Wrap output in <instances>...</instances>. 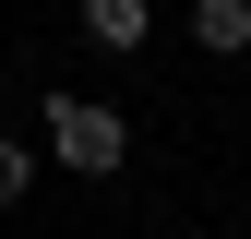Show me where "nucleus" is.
Segmentation results:
<instances>
[{
	"mask_svg": "<svg viewBox=\"0 0 251 239\" xmlns=\"http://www.w3.org/2000/svg\"><path fill=\"white\" fill-rule=\"evenodd\" d=\"M48 156H60V167H84V179H108L120 156H132V120L96 108V96H48Z\"/></svg>",
	"mask_w": 251,
	"mask_h": 239,
	"instance_id": "nucleus-1",
	"label": "nucleus"
},
{
	"mask_svg": "<svg viewBox=\"0 0 251 239\" xmlns=\"http://www.w3.org/2000/svg\"><path fill=\"white\" fill-rule=\"evenodd\" d=\"M84 36H96V48H120V60H132V48H155V0H84Z\"/></svg>",
	"mask_w": 251,
	"mask_h": 239,
	"instance_id": "nucleus-2",
	"label": "nucleus"
},
{
	"mask_svg": "<svg viewBox=\"0 0 251 239\" xmlns=\"http://www.w3.org/2000/svg\"><path fill=\"white\" fill-rule=\"evenodd\" d=\"M192 48L203 60H239L251 48V0H192Z\"/></svg>",
	"mask_w": 251,
	"mask_h": 239,
	"instance_id": "nucleus-3",
	"label": "nucleus"
},
{
	"mask_svg": "<svg viewBox=\"0 0 251 239\" xmlns=\"http://www.w3.org/2000/svg\"><path fill=\"white\" fill-rule=\"evenodd\" d=\"M36 191V156H24V143H0V203H24Z\"/></svg>",
	"mask_w": 251,
	"mask_h": 239,
	"instance_id": "nucleus-4",
	"label": "nucleus"
}]
</instances>
